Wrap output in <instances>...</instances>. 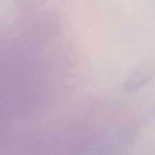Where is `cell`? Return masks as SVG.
<instances>
[{"instance_id":"6da1fadb","label":"cell","mask_w":155,"mask_h":155,"mask_svg":"<svg viewBox=\"0 0 155 155\" xmlns=\"http://www.w3.org/2000/svg\"><path fill=\"white\" fill-rule=\"evenodd\" d=\"M154 78L155 69L153 67H143V68H139L137 71L131 73L130 77L127 79L126 87L130 90L140 88Z\"/></svg>"}]
</instances>
